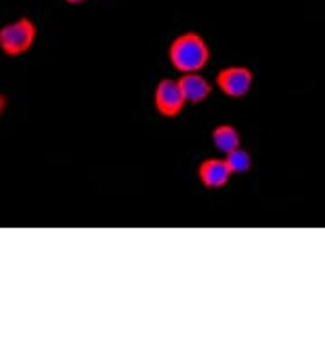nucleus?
<instances>
[{
    "mask_svg": "<svg viewBox=\"0 0 325 358\" xmlns=\"http://www.w3.org/2000/svg\"><path fill=\"white\" fill-rule=\"evenodd\" d=\"M210 52L206 40L194 31L182 33L173 40L168 49V58L179 73H201L210 62Z\"/></svg>",
    "mask_w": 325,
    "mask_h": 358,
    "instance_id": "f257e3e1",
    "label": "nucleus"
},
{
    "mask_svg": "<svg viewBox=\"0 0 325 358\" xmlns=\"http://www.w3.org/2000/svg\"><path fill=\"white\" fill-rule=\"evenodd\" d=\"M224 162L231 171V174H246L252 169V156L244 149H240V147L226 154Z\"/></svg>",
    "mask_w": 325,
    "mask_h": 358,
    "instance_id": "6e6552de",
    "label": "nucleus"
},
{
    "mask_svg": "<svg viewBox=\"0 0 325 358\" xmlns=\"http://www.w3.org/2000/svg\"><path fill=\"white\" fill-rule=\"evenodd\" d=\"M178 83L187 103H203L212 94V83L201 73H182Z\"/></svg>",
    "mask_w": 325,
    "mask_h": 358,
    "instance_id": "423d86ee",
    "label": "nucleus"
},
{
    "mask_svg": "<svg viewBox=\"0 0 325 358\" xmlns=\"http://www.w3.org/2000/svg\"><path fill=\"white\" fill-rule=\"evenodd\" d=\"M36 40V26L33 20L22 17L0 29V49L8 57H20L33 48Z\"/></svg>",
    "mask_w": 325,
    "mask_h": 358,
    "instance_id": "f03ea898",
    "label": "nucleus"
},
{
    "mask_svg": "<svg viewBox=\"0 0 325 358\" xmlns=\"http://www.w3.org/2000/svg\"><path fill=\"white\" fill-rule=\"evenodd\" d=\"M217 85L230 98L246 96L253 85V73L247 67L231 66L217 75Z\"/></svg>",
    "mask_w": 325,
    "mask_h": 358,
    "instance_id": "20e7f679",
    "label": "nucleus"
},
{
    "mask_svg": "<svg viewBox=\"0 0 325 358\" xmlns=\"http://www.w3.org/2000/svg\"><path fill=\"white\" fill-rule=\"evenodd\" d=\"M197 176H199V181L204 187L217 190V188L226 187L233 174H231V171L228 169L224 159L212 157V159H206V162L201 163Z\"/></svg>",
    "mask_w": 325,
    "mask_h": 358,
    "instance_id": "39448f33",
    "label": "nucleus"
},
{
    "mask_svg": "<svg viewBox=\"0 0 325 358\" xmlns=\"http://www.w3.org/2000/svg\"><path fill=\"white\" fill-rule=\"evenodd\" d=\"M6 109H8V98H6L4 94H0V118L4 116Z\"/></svg>",
    "mask_w": 325,
    "mask_h": 358,
    "instance_id": "1a4fd4ad",
    "label": "nucleus"
},
{
    "mask_svg": "<svg viewBox=\"0 0 325 358\" xmlns=\"http://www.w3.org/2000/svg\"><path fill=\"white\" fill-rule=\"evenodd\" d=\"M212 141L217 150L228 154L230 150L240 147V134H238V131L233 125L224 123V125H219V127L213 129Z\"/></svg>",
    "mask_w": 325,
    "mask_h": 358,
    "instance_id": "0eeeda50",
    "label": "nucleus"
},
{
    "mask_svg": "<svg viewBox=\"0 0 325 358\" xmlns=\"http://www.w3.org/2000/svg\"><path fill=\"white\" fill-rule=\"evenodd\" d=\"M65 2H69V4H82L85 0H65Z\"/></svg>",
    "mask_w": 325,
    "mask_h": 358,
    "instance_id": "9d476101",
    "label": "nucleus"
},
{
    "mask_svg": "<svg viewBox=\"0 0 325 358\" xmlns=\"http://www.w3.org/2000/svg\"><path fill=\"white\" fill-rule=\"evenodd\" d=\"M154 105L157 113L165 118H175L182 113L187 100L182 96L178 80L165 78L157 83L154 91Z\"/></svg>",
    "mask_w": 325,
    "mask_h": 358,
    "instance_id": "7ed1b4c3",
    "label": "nucleus"
}]
</instances>
